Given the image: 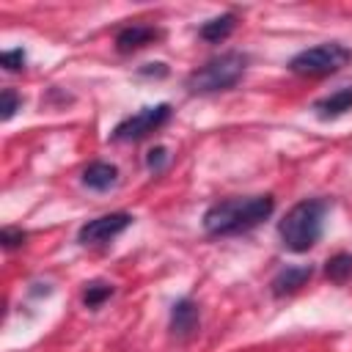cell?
Listing matches in <instances>:
<instances>
[{"mask_svg":"<svg viewBox=\"0 0 352 352\" xmlns=\"http://www.w3.org/2000/svg\"><path fill=\"white\" fill-rule=\"evenodd\" d=\"M275 209L272 195H250V198H226L212 204L204 212V231L212 236H228L248 231L267 220Z\"/></svg>","mask_w":352,"mask_h":352,"instance_id":"6da1fadb","label":"cell"},{"mask_svg":"<svg viewBox=\"0 0 352 352\" xmlns=\"http://www.w3.org/2000/svg\"><path fill=\"white\" fill-rule=\"evenodd\" d=\"M327 214V201L324 198H305L297 201L283 220L278 223V234L283 239V245L292 253H305L311 250L319 236H322V220Z\"/></svg>","mask_w":352,"mask_h":352,"instance_id":"7a4b0ae2","label":"cell"},{"mask_svg":"<svg viewBox=\"0 0 352 352\" xmlns=\"http://www.w3.org/2000/svg\"><path fill=\"white\" fill-rule=\"evenodd\" d=\"M248 69V55L231 50L223 55L209 58L204 66H198L195 72L187 74V91L190 94H217V91H228L234 88L242 74Z\"/></svg>","mask_w":352,"mask_h":352,"instance_id":"3957f363","label":"cell"},{"mask_svg":"<svg viewBox=\"0 0 352 352\" xmlns=\"http://www.w3.org/2000/svg\"><path fill=\"white\" fill-rule=\"evenodd\" d=\"M349 60H352V52L344 44L324 41V44H316V47H308V50L297 52L289 60V69L294 74H302V77H324V74H336Z\"/></svg>","mask_w":352,"mask_h":352,"instance_id":"277c9868","label":"cell"},{"mask_svg":"<svg viewBox=\"0 0 352 352\" xmlns=\"http://www.w3.org/2000/svg\"><path fill=\"white\" fill-rule=\"evenodd\" d=\"M170 118V104L168 102H160V104H151V107H143L132 116H126L124 121H118L110 132L113 140L118 143H129V140H140L146 135H151L154 129H160L165 121Z\"/></svg>","mask_w":352,"mask_h":352,"instance_id":"5b68a950","label":"cell"},{"mask_svg":"<svg viewBox=\"0 0 352 352\" xmlns=\"http://www.w3.org/2000/svg\"><path fill=\"white\" fill-rule=\"evenodd\" d=\"M132 226V214L129 212H110V214H102V217H94L88 220L85 226H80L77 231V242L85 245V248H96V245H104L110 239H116L121 231H126Z\"/></svg>","mask_w":352,"mask_h":352,"instance_id":"8992f818","label":"cell"},{"mask_svg":"<svg viewBox=\"0 0 352 352\" xmlns=\"http://www.w3.org/2000/svg\"><path fill=\"white\" fill-rule=\"evenodd\" d=\"M198 322H201V311L192 302V297H179L170 305V333L173 336H179V338L192 336L198 330Z\"/></svg>","mask_w":352,"mask_h":352,"instance_id":"52a82bcc","label":"cell"},{"mask_svg":"<svg viewBox=\"0 0 352 352\" xmlns=\"http://www.w3.org/2000/svg\"><path fill=\"white\" fill-rule=\"evenodd\" d=\"M160 36H162V33H160L154 25H129V28L118 30V36H116V50H118L121 55H126V52H135V50H143V47L154 44Z\"/></svg>","mask_w":352,"mask_h":352,"instance_id":"ba28073f","label":"cell"},{"mask_svg":"<svg viewBox=\"0 0 352 352\" xmlns=\"http://www.w3.org/2000/svg\"><path fill=\"white\" fill-rule=\"evenodd\" d=\"M314 275V267L311 264H294V267H283L275 278H272V294L275 297H286L292 292H297L300 286H305Z\"/></svg>","mask_w":352,"mask_h":352,"instance_id":"9c48e42d","label":"cell"},{"mask_svg":"<svg viewBox=\"0 0 352 352\" xmlns=\"http://www.w3.org/2000/svg\"><path fill=\"white\" fill-rule=\"evenodd\" d=\"M349 110H352V85L338 88V91H333V94H327V96H322V99L314 102V113H316L322 121L338 118V116H344V113H349Z\"/></svg>","mask_w":352,"mask_h":352,"instance_id":"30bf717a","label":"cell"},{"mask_svg":"<svg viewBox=\"0 0 352 352\" xmlns=\"http://www.w3.org/2000/svg\"><path fill=\"white\" fill-rule=\"evenodd\" d=\"M118 182V168L110 165V162H91L85 170H82V184L88 190H96V192H104L110 190L113 184Z\"/></svg>","mask_w":352,"mask_h":352,"instance_id":"8fae6325","label":"cell"},{"mask_svg":"<svg viewBox=\"0 0 352 352\" xmlns=\"http://www.w3.org/2000/svg\"><path fill=\"white\" fill-rule=\"evenodd\" d=\"M234 28H236V14H220V16L209 19V22H204L198 36L204 41H209V44H220L234 33Z\"/></svg>","mask_w":352,"mask_h":352,"instance_id":"7c38bea8","label":"cell"},{"mask_svg":"<svg viewBox=\"0 0 352 352\" xmlns=\"http://www.w3.org/2000/svg\"><path fill=\"white\" fill-rule=\"evenodd\" d=\"M324 275L333 283H346L352 278V253H336L324 261Z\"/></svg>","mask_w":352,"mask_h":352,"instance_id":"4fadbf2b","label":"cell"},{"mask_svg":"<svg viewBox=\"0 0 352 352\" xmlns=\"http://www.w3.org/2000/svg\"><path fill=\"white\" fill-rule=\"evenodd\" d=\"M113 283H102V280H94V283H85V292H82V302L85 308H99L104 300L113 297Z\"/></svg>","mask_w":352,"mask_h":352,"instance_id":"5bb4252c","label":"cell"},{"mask_svg":"<svg viewBox=\"0 0 352 352\" xmlns=\"http://www.w3.org/2000/svg\"><path fill=\"white\" fill-rule=\"evenodd\" d=\"M0 63H3L6 72H19V69H25V50H22V47L6 50V52L0 55Z\"/></svg>","mask_w":352,"mask_h":352,"instance_id":"9a60e30c","label":"cell"},{"mask_svg":"<svg viewBox=\"0 0 352 352\" xmlns=\"http://www.w3.org/2000/svg\"><path fill=\"white\" fill-rule=\"evenodd\" d=\"M19 104H22V99L16 96V91L6 88V91H3V107H0V110H3V113H0V116H3V121H8V118L19 110Z\"/></svg>","mask_w":352,"mask_h":352,"instance_id":"2e32d148","label":"cell"},{"mask_svg":"<svg viewBox=\"0 0 352 352\" xmlns=\"http://www.w3.org/2000/svg\"><path fill=\"white\" fill-rule=\"evenodd\" d=\"M28 239V234L22 231V228H11V226H6L3 228V234H0V242H3V248H16V245H22Z\"/></svg>","mask_w":352,"mask_h":352,"instance_id":"e0dca14e","label":"cell"},{"mask_svg":"<svg viewBox=\"0 0 352 352\" xmlns=\"http://www.w3.org/2000/svg\"><path fill=\"white\" fill-rule=\"evenodd\" d=\"M165 162H168V151H165L162 146H157V148H151V151L146 154V165H148V170H154V173H160V170L165 168Z\"/></svg>","mask_w":352,"mask_h":352,"instance_id":"ac0fdd59","label":"cell"},{"mask_svg":"<svg viewBox=\"0 0 352 352\" xmlns=\"http://www.w3.org/2000/svg\"><path fill=\"white\" fill-rule=\"evenodd\" d=\"M165 63H146V69H140V74H165Z\"/></svg>","mask_w":352,"mask_h":352,"instance_id":"d6986e66","label":"cell"}]
</instances>
